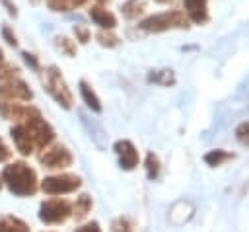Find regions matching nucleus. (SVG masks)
I'll use <instances>...</instances> for the list:
<instances>
[{
  "label": "nucleus",
  "instance_id": "1",
  "mask_svg": "<svg viewBox=\"0 0 249 232\" xmlns=\"http://www.w3.org/2000/svg\"><path fill=\"white\" fill-rule=\"evenodd\" d=\"M2 181L18 197H27L37 191V174L25 162H14L4 168Z\"/></svg>",
  "mask_w": 249,
  "mask_h": 232
},
{
  "label": "nucleus",
  "instance_id": "2",
  "mask_svg": "<svg viewBox=\"0 0 249 232\" xmlns=\"http://www.w3.org/2000/svg\"><path fill=\"white\" fill-rule=\"evenodd\" d=\"M138 27L142 31H148V33H161V31H167V29H187L189 27V18L181 10H165V12L144 18L138 23Z\"/></svg>",
  "mask_w": 249,
  "mask_h": 232
},
{
  "label": "nucleus",
  "instance_id": "3",
  "mask_svg": "<svg viewBox=\"0 0 249 232\" xmlns=\"http://www.w3.org/2000/svg\"><path fill=\"white\" fill-rule=\"evenodd\" d=\"M43 72H45L43 84H45V90L49 92V96H51L58 105H62L64 109H70L72 103H74L72 92H70L68 84L64 82V78H62V74H60L58 66L51 64V66H47Z\"/></svg>",
  "mask_w": 249,
  "mask_h": 232
},
{
  "label": "nucleus",
  "instance_id": "4",
  "mask_svg": "<svg viewBox=\"0 0 249 232\" xmlns=\"http://www.w3.org/2000/svg\"><path fill=\"white\" fill-rule=\"evenodd\" d=\"M21 123L27 127V131H29V135H31L35 146L47 148V146L53 142V138H54V129L43 119V115H41V111H39L37 107H33V111H31V113L27 115V119H23Z\"/></svg>",
  "mask_w": 249,
  "mask_h": 232
},
{
  "label": "nucleus",
  "instance_id": "5",
  "mask_svg": "<svg viewBox=\"0 0 249 232\" xmlns=\"http://www.w3.org/2000/svg\"><path fill=\"white\" fill-rule=\"evenodd\" d=\"M72 214V205L64 199H49L39 207V218L45 224H60Z\"/></svg>",
  "mask_w": 249,
  "mask_h": 232
},
{
  "label": "nucleus",
  "instance_id": "6",
  "mask_svg": "<svg viewBox=\"0 0 249 232\" xmlns=\"http://www.w3.org/2000/svg\"><path fill=\"white\" fill-rule=\"evenodd\" d=\"M82 185V179L74 174H60V175H49L41 181V189L49 195H64L72 193Z\"/></svg>",
  "mask_w": 249,
  "mask_h": 232
},
{
  "label": "nucleus",
  "instance_id": "7",
  "mask_svg": "<svg viewBox=\"0 0 249 232\" xmlns=\"http://www.w3.org/2000/svg\"><path fill=\"white\" fill-rule=\"evenodd\" d=\"M0 97L6 101H29L33 97V92L21 78L12 76L0 80Z\"/></svg>",
  "mask_w": 249,
  "mask_h": 232
},
{
  "label": "nucleus",
  "instance_id": "8",
  "mask_svg": "<svg viewBox=\"0 0 249 232\" xmlns=\"http://www.w3.org/2000/svg\"><path fill=\"white\" fill-rule=\"evenodd\" d=\"M113 150H115V154L119 156V166H121L123 170L130 172V170H134V168L138 166L140 156H138L136 146H134L130 140H126V138L117 140V142L113 144Z\"/></svg>",
  "mask_w": 249,
  "mask_h": 232
},
{
  "label": "nucleus",
  "instance_id": "9",
  "mask_svg": "<svg viewBox=\"0 0 249 232\" xmlns=\"http://www.w3.org/2000/svg\"><path fill=\"white\" fill-rule=\"evenodd\" d=\"M39 160H41V164L45 166V168H68L70 164H72V154H70V150L66 148V146H60V144H56V146H53V148H47L41 156H39Z\"/></svg>",
  "mask_w": 249,
  "mask_h": 232
},
{
  "label": "nucleus",
  "instance_id": "10",
  "mask_svg": "<svg viewBox=\"0 0 249 232\" xmlns=\"http://www.w3.org/2000/svg\"><path fill=\"white\" fill-rule=\"evenodd\" d=\"M10 135H12V138H14V144H16V148L23 154V156H29L31 152H33V138H31V135H29V131H27V127L23 125V123H18V125H14L12 129H10Z\"/></svg>",
  "mask_w": 249,
  "mask_h": 232
},
{
  "label": "nucleus",
  "instance_id": "11",
  "mask_svg": "<svg viewBox=\"0 0 249 232\" xmlns=\"http://www.w3.org/2000/svg\"><path fill=\"white\" fill-rule=\"evenodd\" d=\"M183 6H185V16L189 18V21H195V23L208 21L206 0H183Z\"/></svg>",
  "mask_w": 249,
  "mask_h": 232
},
{
  "label": "nucleus",
  "instance_id": "12",
  "mask_svg": "<svg viewBox=\"0 0 249 232\" xmlns=\"http://www.w3.org/2000/svg\"><path fill=\"white\" fill-rule=\"evenodd\" d=\"M88 14H89L91 21L95 25H99L101 29H115L117 27V16L103 6H91Z\"/></svg>",
  "mask_w": 249,
  "mask_h": 232
},
{
  "label": "nucleus",
  "instance_id": "13",
  "mask_svg": "<svg viewBox=\"0 0 249 232\" xmlns=\"http://www.w3.org/2000/svg\"><path fill=\"white\" fill-rule=\"evenodd\" d=\"M80 119H82V125L88 129L89 136L93 138V142L99 146V148H105V140H107V135L105 131L101 129V125H97L95 121H89V117L86 113H80Z\"/></svg>",
  "mask_w": 249,
  "mask_h": 232
},
{
  "label": "nucleus",
  "instance_id": "14",
  "mask_svg": "<svg viewBox=\"0 0 249 232\" xmlns=\"http://www.w3.org/2000/svg\"><path fill=\"white\" fill-rule=\"evenodd\" d=\"M80 94H82V99H84V103L91 109V111H95V113H101V101H99V97H97V94L93 92V88L86 82V80H82L80 82Z\"/></svg>",
  "mask_w": 249,
  "mask_h": 232
},
{
  "label": "nucleus",
  "instance_id": "15",
  "mask_svg": "<svg viewBox=\"0 0 249 232\" xmlns=\"http://www.w3.org/2000/svg\"><path fill=\"white\" fill-rule=\"evenodd\" d=\"M233 158H235V154H233V152H228V150H222V148L208 150V152L202 156L204 164H206V166H210V168H218V166H222L224 162L233 160Z\"/></svg>",
  "mask_w": 249,
  "mask_h": 232
},
{
  "label": "nucleus",
  "instance_id": "16",
  "mask_svg": "<svg viewBox=\"0 0 249 232\" xmlns=\"http://www.w3.org/2000/svg\"><path fill=\"white\" fill-rule=\"evenodd\" d=\"M146 10L144 0H126L121 4V14L126 19H138Z\"/></svg>",
  "mask_w": 249,
  "mask_h": 232
},
{
  "label": "nucleus",
  "instance_id": "17",
  "mask_svg": "<svg viewBox=\"0 0 249 232\" xmlns=\"http://www.w3.org/2000/svg\"><path fill=\"white\" fill-rule=\"evenodd\" d=\"M91 197L88 195V193H82L78 199H76V203H74V207H72V216L76 218V220H84L86 216H88V213L91 211Z\"/></svg>",
  "mask_w": 249,
  "mask_h": 232
},
{
  "label": "nucleus",
  "instance_id": "18",
  "mask_svg": "<svg viewBox=\"0 0 249 232\" xmlns=\"http://www.w3.org/2000/svg\"><path fill=\"white\" fill-rule=\"evenodd\" d=\"M0 232H29V226L18 216H0Z\"/></svg>",
  "mask_w": 249,
  "mask_h": 232
},
{
  "label": "nucleus",
  "instance_id": "19",
  "mask_svg": "<svg viewBox=\"0 0 249 232\" xmlns=\"http://www.w3.org/2000/svg\"><path fill=\"white\" fill-rule=\"evenodd\" d=\"M148 82L160 84V86H173L175 84V74L171 68H163V70H152L148 74Z\"/></svg>",
  "mask_w": 249,
  "mask_h": 232
},
{
  "label": "nucleus",
  "instance_id": "20",
  "mask_svg": "<svg viewBox=\"0 0 249 232\" xmlns=\"http://www.w3.org/2000/svg\"><path fill=\"white\" fill-rule=\"evenodd\" d=\"M54 47L64 55V57H76V51H78V47H76V41H72L70 37H66V35H56L54 37Z\"/></svg>",
  "mask_w": 249,
  "mask_h": 232
},
{
  "label": "nucleus",
  "instance_id": "21",
  "mask_svg": "<svg viewBox=\"0 0 249 232\" xmlns=\"http://www.w3.org/2000/svg\"><path fill=\"white\" fill-rule=\"evenodd\" d=\"M95 39H97V43L101 47H109V49H113V47H117L121 43V37L115 35L113 29H101V31H97Z\"/></svg>",
  "mask_w": 249,
  "mask_h": 232
},
{
  "label": "nucleus",
  "instance_id": "22",
  "mask_svg": "<svg viewBox=\"0 0 249 232\" xmlns=\"http://www.w3.org/2000/svg\"><path fill=\"white\" fill-rule=\"evenodd\" d=\"M146 175L148 179H156L160 175V158L154 154V152H148L146 154Z\"/></svg>",
  "mask_w": 249,
  "mask_h": 232
},
{
  "label": "nucleus",
  "instance_id": "23",
  "mask_svg": "<svg viewBox=\"0 0 249 232\" xmlns=\"http://www.w3.org/2000/svg\"><path fill=\"white\" fill-rule=\"evenodd\" d=\"M111 230H113V232H134V224H132L130 218H126V216H119V218L113 220Z\"/></svg>",
  "mask_w": 249,
  "mask_h": 232
},
{
  "label": "nucleus",
  "instance_id": "24",
  "mask_svg": "<svg viewBox=\"0 0 249 232\" xmlns=\"http://www.w3.org/2000/svg\"><path fill=\"white\" fill-rule=\"evenodd\" d=\"M235 138H237L239 144L249 148V121H243L235 127Z\"/></svg>",
  "mask_w": 249,
  "mask_h": 232
},
{
  "label": "nucleus",
  "instance_id": "25",
  "mask_svg": "<svg viewBox=\"0 0 249 232\" xmlns=\"http://www.w3.org/2000/svg\"><path fill=\"white\" fill-rule=\"evenodd\" d=\"M74 37H76V41H78V43L86 45V43L91 39V31H89L86 25L78 23V25H74Z\"/></svg>",
  "mask_w": 249,
  "mask_h": 232
},
{
  "label": "nucleus",
  "instance_id": "26",
  "mask_svg": "<svg viewBox=\"0 0 249 232\" xmlns=\"http://www.w3.org/2000/svg\"><path fill=\"white\" fill-rule=\"evenodd\" d=\"M19 68L12 62H4L0 60V80H6V78H12V76H18Z\"/></svg>",
  "mask_w": 249,
  "mask_h": 232
},
{
  "label": "nucleus",
  "instance_id": "27",
  "mask_svg": "<svg viewBox=\"0 0 249 232\" xmlns=\"http://www.w3.org/2000/svg\"><path fill=\"white\" fill-rule=\"evenodd\" d=\"M47 6L53 12H70V10H74V6L68 0H47Z\"/></svg>",
  "mask_w": 249,
  "mask_h": 232
},
{
  "label": "nucleus",
  "instance_id": "28",
  "mask_svg": "<svg viewBox=\"0 0 249 232\" xmlns=\"http://www.w3.org/2000/svg\"><path fill=\"white\" fill-rule=\"evenodd\" d=\"M21 57H23V62L31 68V70H41V64H39V58L33 55V53H29V51H23L21 53Z\"/></svg>",
  "mask_w": 249,
  "mask_h": 232
},
{
  "label": "nucleus",
  "instance_id": "29",
  "mask_svg": "<svg viewBox=\"0 0 249 232\" xmlns=\"http://www.w3.org/2000/svg\"><path fill=\"white\" fill-rule=\"evenodd\" d=\"M2 37H4V41H6L8 45H12V47H18V37H16L14 29H12L10 25H4V27H2Z\"/></svg>",
  "mask_w": 249,
  "mask_h": 232
},
{
  "label": "nucleus",
  "instance_id": "30",
  "mask_svg": "<svg viewBox=\"0 0 249 232\" xmlns=\"http://www.w3.org/2000/svg\"><path fill=\"white\" fill-rule=\"evenodd\" d=\"M0 6L8 12V16L18 18V6H16V2H14V0H0Z\"/></svg>",
  "mask_w": 249,
  "mask_h": 232
},
{
  "label": "nucleus",
  "instance_id": "31",
  "mask_svg": "<svg viewBox=\"0 0 249 232\" xmlns=\"http://www.w3.org/2000/svg\"><path fill=\"white\" fill-rule=\"evenodd\" d=\"M76 232H101V226H99V222L91 220V222H88V224L76 228Z\"/></svg>",
  "mask_w": 249,
  "mask_h": 232
},
{
  "label": "nucleus",
  "instance_id": "32",
  "mask_svg": "<svg viewBox=\"0 0 249 232\" xmlns=\"http://www.w3.org/2000/svg\"><path fill=\"white\" fill-rule=\"evenodd\" d=\"M10 154H12V150L4 144V140L0 138V162H4V160H8L10 158Z\"/></svg>",
  "mask_w": 249,
  "mask_h": 232
},
{
  "label": "nucleus",
  "instance_id": "33",
  "mask_svg": "<svg viewBox=\"0 0 249 232\" xmlns=\"http://www.w3.org/2000/svg\"><path fill=\"white\" fill-rule=\"evenodd\" d=\"M68 2H70V4L74 6V8H80V6H84V4L88 2V0H68Z\"/></svg>",
  "mask_w": 249,
  "mask_h": 232
},
{
  "label": "nucleus",
  "instance_id": "34",
  "mask_svg": "<svg viewBox=\"0 0 249 232\" xmlns=\"http://www.w3.org/2000/svg\"><path fill=\"white\" fill-rule=\"evenodd\" d=\"M154 2H158V4H169L171 0H154Z\"/></svg>",
  "mask_w": 249,
  "mask_h": 232
},
{
  "label": "nucleus",
  "instance_id": "35",
  "mask_svg": "<svg viewBox=\"0 0 249 232\" xmlns=\"http://www.w3.org/2000/svg\"><path fill=\"white\" fill-rule=\"evenodd\" d=\"M0 60H4V51L0 49Z\"/></svg>",
  "mask_w": 249,
  "mask_h": 232
},
{
  "label": "nucleus",
  "instance_id": "36",
  "mask_svg": "<svg viewBox=\"0 0 249 232\" xmlns=\"http://www.w3.org/2000/svg\"><path fill=\"white\" fill-rule=\"evenodd\" d=\"M97 2H109V0H97Z\"/></svg>",
  "mask_w": 249,
  "mask_h": 232
},
{
  "label": "nucleus",
  "instance_id": "37",
  "mask_svg": "<svg viewBox=\"0 0 249 232\" xmlns=\"http://www.w3.org/2000/svg\"><path fill=\"white\" fill-rule=\"evenodd\" d=\"M0 187H2V177H0Z\"/></svg>",
  "mask_w": 249,
  "mask_h": 232
}]
</instances>
